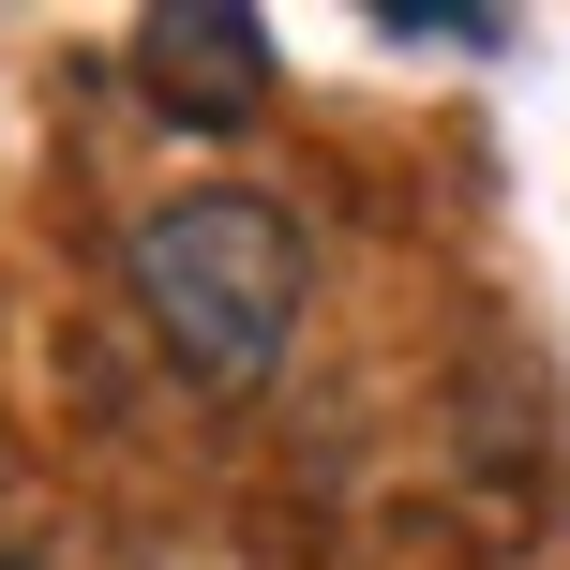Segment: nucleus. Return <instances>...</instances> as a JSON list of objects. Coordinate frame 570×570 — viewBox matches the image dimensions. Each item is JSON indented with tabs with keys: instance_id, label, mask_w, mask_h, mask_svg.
I'll return each mask as SVG.
<instances>
[{
	"instance_id": "1",
	"label": "nucleus",
	"mask_w": 570,
	"mask_h": 570,
	"mask_svg": "<svg viewBox=\"0 0 570 570\" xmlns=\"http://www.w3.org/2000/svg\"><path fill=\"white\" fill-rule=\"evenodd\" d=\"M301 210L285 196H240V180H196L136 226V315L196 391H271L285 331H301Z\"/></svg>"
},
{
	"instance_id": "2",
	"label": "nucleus",
	"mask_w": 570,
	"mask_h": 570,
	"mask_svg": "<svg viewBox=\"0 0 570 570\" xmlns=\"http://www.w3.org/2000/svg\"><path fill=\"white\" fill-rule=\"evenodd\" d=\"M136 90L180 136H240L271 106V16L256 0H150L136 16Z\"/></svg>"
},
{
	"instance_id": "3",
	"label": "nucleus",
	"mask_w": 570,
	"mask_h": 570,
	"mask_svg": "<svg viewBox=\"0 0 570 570\" xmlns=\"http://www.w3.org/2000/svg\"><path fill=\"white\" fill-rule=\"evenodd\" d=\"M375 30H405V46H495L511 16H495V0H391Z\"/></svg>"
},
{
	"instance_id": "4",
	"label": "nucleus",
	"mask_w": 570,
	"mask_h": 570,
	"mask_svg": "<svg viewBox=\"0 0 570 570\" xmlns=\"http://www.w3.org/2000/svg\"><path fill=\"white\" fill-rule=\"evenodd\" d=\"M0 570H30V556H0Z\"/></svg>"
}]
</instances>
